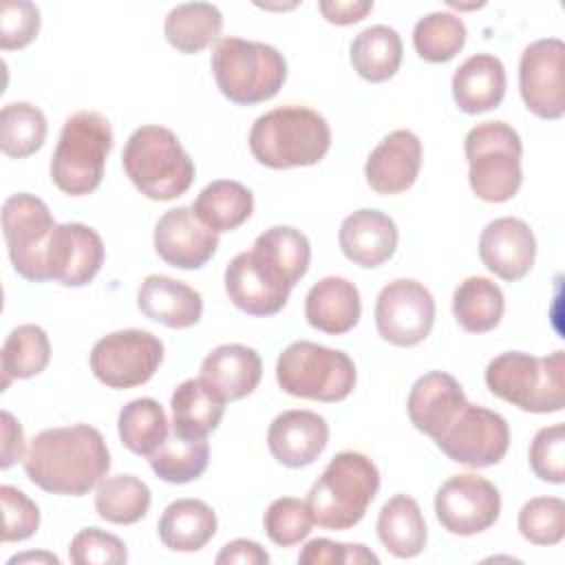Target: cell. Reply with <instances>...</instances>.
Listing matches in <instances>:
<instances>
[{
  "label": "cell",
  "mask_w": 565,
  "mask_h": 565,
  "mask_svg": "<svg viewBox=\"0 0 565 565\" xmlns=\"http://www.w3.org/2000/svg\"><path fill=\"white\" fill-rule=\"evenodd\" d=\"M0 501H2V541H26L40 527V508L18 488L0 486Z\"/></svg>",
  "instance_id": "46"
},
{
  "label": "cell",
  "mask_w": 565,
  "mask_h": 565,
  "mask_svg": "<svg viewBox=\"0 0 565 565\" xmlns=\"http://www.w3.org/2000/svg\"><path fill=\"white\" fill-rule=\"evenodd\" d=\"M399 232L395 221L380 210H358L349 214L338 232L342 254L360 267H380L397 249Z\"/></svg>",
  "instance_id": "23"
},
{
  "label": "cell",
  "mask_w": 565,
  "mask_h": 565,
  "mask_svg": "<svg viewBox=\"0 0 565 565\" xmlns=\"http://www.w3.org/2000/svg\"><path fill=\"white\" fill-rule=\"evenodd\" d=\"M377 536L397 558H413L424 552L428 527L419 503L408 494L391 497L377 516Z\"/></svg>",
  "instance_id": "30"
},
{
  "label": "cell",
  "mask_w": 565,
  "mask_h": 565,
  "mask_svg": "<svg viewBox=\"0 0 565 565\" xmlns=\"http://www.w3.org/2000/svg\"><path fill=\"white\" fill-rule=\"evenodd\" d=\"M501 512V494L492 481L479 475H455L435 494V514L444 530L472 536L492 527Z\"/></svg>",
  "instance_id": "14"
},
{
  "label": "cell",
  "mask_w": 565,
  "mask_h": 565,
  "mask_svg": "<svg viewBox=\"0 0 565 565\" xmlns=\"http://www.w3.org/2000/svg\"><path fill=\"white\" fill-rule=\"evenodd\" d=\"M276 380L294 397L342 402L355 388L358 371L344 351L298 340L278 355Z\"/></svg>",
  "instance_id": "9"
},
{
  "label": "cell",
  "mask_w": 565,
  "mask_h": 565,
  "mask_svg": "<svg viewBox=\"0 0 565 565\" xmlns=\"http://www.w3.org/2000/svg\"><path fill=\"white\" fill-rule=\"evenodd\" d=\"M252 249L265 258L291 289L309 269L311 245L309 238L296 227L274 225L254 241Z\"/></svg>",
  "instance_id": "37"
},
{
  "label": "cell",
  "mask_w": 565,
  "mask_h": 565,
  "mask_svg": "<svg viewBox=\"0 0 565 565\" xmlns=\"http://www.w3.org/2000/svg\"><path fill=\"white\" fill-rule=\"evenodd\" d=\"M223 29V15L212 2H183L170 9L163 35L172 49L192 55L207 49Z\"/></svg>",
  "instance_id": "33"
},
{
  "label": "cell",
  "mask_w": 565,
  "mask_h": 565,
  "mask_svg": "<svg viewBox=\"0 0 565 565\" xmlns=\"http://www.w3.org/2000/svg\"><path fill=\"white\" fill-rule=\"evenodd\" d=\"M435 444L448 459L461 466L488 468L505 457L510 428L499 413L466 402Z\"/></svg>",
  "instance_id": "12"
},
{
  "label": "cell",
  "mask_w": 565,
  "mask_h": 565,
  "mask_svg": "<svg viewBox=\"0 0 565 565\" xmlns=\"http://www.w3.org/2000/svg\"><path fill=\"white\" fill-rule=\"evenodd\" d=\"M110 455L102 433L88 424L38 433L24 455V472L44 492L88 494L108 472Z\"/></svg>",
  "instance_id": "1"
},
{
  "label": "cell",
  "mask_w": 565,
  "mask_h": 565,
  "mask_svg": "<svg viewBox=\"0 0 565 565\" xmlns=\"http://www.w3.org/2000/svg\"><path fill=\"white\" fill-rule=\"evenodd\" d=\"M422 168V141L411 130H393L369 154L364 177L377 194L406 192Z\"/></svg>",
  "instance_id": "20"
},
{
  "label": "cell",
  "mask_w": 565,
  "mask_h": 565,
  "mask_svg": "<svg viewBox=\"0 0 565 565\" xmlns=\"http://www.w3.org/2000/svg\"><path fill=\"white\" fill-rule=\"evenodd\" d=\"M318 9L327 22L347 26V24L364 20V15L373 11V2H369V0H322L318 4Z\"/></svg>",
  "instance_id": "50"
},
{
  "label": "cell",
  "mask_w": 565,
  "mask_h": 565,
  "mask_svg": "<svg viewBox=\"0 0 565 565\" xmlns=\"http://www.w3.org/2000/svg\"><path fill=\"white\" fill-rule=\"evenodd\" d=\"M46 139V117L29 102H11L0 113V148L7 157L24 159L38 152Z\"/></svg>",
  "instance_id": "40"
},
{
  "label": "cell",
  "mask_w": 565,
  "mask_h": 565,
  "mask_svg": "<svg viewBox=\"0 0 565 565\" xmlns=\"http://www.w3.org/2000/svg\"><path fill=\"white\" fill-rule=\"evenodd\" d=\"M148 461L159 479L168 483H190L205 472L210 446L205 437H183L172 430Z\"/></svg>",
  "instance_id": "36"
},
{
  "label": "cell",
  "mask_w": 565,
  "mask_h": 565,
  "mask_svg": "<svg viewBox=\"0 0 565 565\" xmlns=\"http://www.w3.org/2000/svg\"><path fill=\"white\" fill-rule=\"evenodd\" d=\"M225 291L234 307L249 316H274L287 300L291 287L254 249L236 254L225 267Z\"/></svg>",
  "instance_id": "16"
},
{
  "label": "cell",
  "mask_w": 565,
  "mask_h": 565,
  "mask_svg": "<svg viewBox=\"0 0 565 565\" xmlns=\"http://www.w3.org/2000/svg\"><path fill=\"white\" fill-rule=\"evenodd\" d=\"M55 225L49 205L35 194L18 192L2 203V234L11 265L22 278L49 280L44 256Z\"/></svg>",
  "instance_id": "10"
},
{
  "label": "cell",
  "mask_w": 565,
  "mask_h": 565,
  "mask_svg": "<svg viewBox=\"0 0 565 565\" xmlns=\"http://www.w3.org/2000/svg\"><path fill=\"white\" fill-rule=\"evenodd\" d=\"M263 525L271 543L280 547H291L309 536L313 516L307 501H300L296 497H280L269 503L263 516Z\"/></svg>",
  "instance_id": "43"
},
{
  "label": "cell",
  "mask_w": 565,
  "mask_h": 565,
  "mask_svg": "<svg viewBox=\"0 0 565 565\" xmlns=\"http://www.w3.org/2000/svg\"><path fill=\"white\" fill-rule=\"evenodd\" d=\"M24 561H46V563H60V558H57V556H53V554H33V552H29V554H18V556H11V558H9V565H15V563H24Z\"/></svg>",
  "instance_id": "52"
},
{
  "label": "cell",
  "mask_w": 565,
  "mask_h": 565,
  "mask_svg": "<svg viewBox=\"0 0 565 565\" xmlns=\"http://www.w3.org/2000/svg\"><path fill=\"white\" fill-rule=\"evenodd\" d=\"M157 530L168 550L199 552L216 534V514L201 499H177L163 510Z\"/></svg>",
  "instance_id": "29"
},
{
  "label": "cell",
  "mask_w": 565,
  "mask_h": 565,
  "mask_svg": "<svg viewBox=\"0 0 565 565\" xmlns=\"http://www.w3.org/2000/svg\"><path fill=\"white\" fill-rule=\"evenodd\" d=\"M435 324V298L413 278H397L382 287L375 300L377 333L395 347L424 342Z\"/></svg>",
  "instance_id": "13"
},
{
  "label": "cell",
  "mask_w": 565,
  "mask_h": 565,
  "mask_svg": "<svg viewBox=\"0 0 565 565\" xmlns=\"http://www.w3.org/2000/svg\"><path fill=\"white\" fill-rule=\"evenodd\" d=\"M121 163L135 188L152 201H172L194 181V161L179 137L157 124L137 128L121 152Z\"/></svg>",
  "instance_id": "4"
},
{
  "label": "cell",
  "mask_w": 565,
  "mask_h": 565,
  "mask_svg": "<svg viewBox=\"0 0 565 565\" xmlns=\"http://www.w3.org/2000/svg\"><path fill=\"white\" fill-rule=\"evenodd\" d=\"M44 263L49 280L64 287H84L102 269V236L84 223H60L49 238Z\"/></svg>",
  "instance_id": "17"
},
{
  "label": "cell",
  "mask_w": 565,
  "mask_h": 565,
  "mask_svg": "<svg viewBox=\"0 0 565 565\" xmlns=\"http://www.w3.org/2000/svg\"><path fill=\"white\" fill-rule=\"evenodd\" d=\"M212 73L218 90L238 106L271 99L287 79L282 53L265 42L221 38L212 51Z\"/></svg>",
  "instance_id": "6"
},
{
  "label": "cell",
  "mask_w": 565,
  "mask_h": 565,
  "mask_svg": "<svg viewBox=\"0 0 565 565\" xmlns=\"http://www.w3.org/2000/svg\"><path fill=\"white\" fill-rule=\"evenodd\" d=\"M192 212L207 230L216 234L232 232L252 216L254 194L238 181L218 179L199 192Z\"/></svg>",
  "instance_id": "31"
},
{
  "label": "cell",
  "mask_w": 565,
  "mask_h": 565,
  "mask_svg": "<svg viewBox=\"0 0 565 565\" xmlns=\"http://www.w3.org/2000/svg\"><path fill=\"white\" fill-rule=\"evenodd\" d=\"M113 148V128L95 110L71 115L60 132L51 159L53 183L71 196H84L99 188L106 157Z\"/></svg>",
  "instance_id": "7"
},
{
  "label": "cell",
  "mask_w": 565,
  "mask_h": 565,
  "mask_svg": "<svg viewBox=\"0 0 565 565\" xmlns=\"http://www.w3.org/2000/svg\"><path fill=\"white\" fill-rule=\"evenodd\" d=\"M505 95V66L490 53L470 55L452 75V99L459 110L479 115L497 108Z\"/></svg>",
  "instance_id": "27"
},
{
  "label": "cell",
  "mask_w": 565,
  "mask_h": 565,
  "mask_svg": "<svg viewBox=\"0 0 565 565\" xmlns=\"http://www.w3.org/2000/svg\"><path fill=\"white\" fill-rule=\"evenodd\" d=\"M505 311V298L497 282L486 276H468L452 294V313L468 333L492 331Z\"/></svg>",
  "instance_id": "34"
},
{
  "label": "cell",
  "mask_w": 565,
  "mask_h": 565,
  "mask_svg": "<svg viewBox=\"0 0 565 565\" xmlns=\"http://www.w3.org/2000/svg\"><path fill=\"white\" fill-rule=\"evenodd\" d=\"M468 181L472 192L488 203L510 201L523 181V146L519 132L505 121H483L468 130Z\"/></svg>",
  "instance_id": "8"
},
{
  "label": "cell",
  "mask_w": 565,
  "mask_h": 565,
  "mask_svg": "<svg viewBox=\"0 0 565 565\" xmlns=\"http://www.w3.org/2000/svg\"><path fill=\"white\" fill-rule=\"evenodd\" d=\"M201 377L212 384L225 402L252 395L263 377L260 355L245 344H221L201 362Z\"/></svg>",
  "instance_id": "26"
},
{
  "label": "cell",
  "mask_w": 565,
  "mask_h": 565,
  "mask_svg": "<svg viewBox=\"0 0 565 565\" xmlns=\"http://www.w3.org/2000/svg\"><path fill=\"white\" fill-rule=\"evenodd\" d=\"M40 31V9L26 0H7L0 11V49H24Z\"/></svg>",
  "instance_id": "47"
},
{
  "label": "cell",
  "mask_w": 565,
  "mask_h": 565,
  "mask_svg": "<svg viewBox=\"0 0 565 565\" xmlns=\"http://www.w3.org/2000/svg\"><path fill=\"white\" fill-rule=\"evenodd\" d=\"M121 444L141 457H150L168 439V417L152 397H137L119 411L117 419Z\"/></svg>",
  "instance_id": "38"
},
{
  "label": "cell",
  "mask_w": 565,
  "mask_h": 565,
  "mask_svg": "<svg viewBox=\"0 0 565 565\" xmlns=\"http://www.w3.org/2000/svg\"><path fill=\"white\" fill-rule=\"evenodd\" d=\"M402 55V38L393 26L386 24H373L364 29L353 38L349 49L353 71L373 84L391 79L399 71Z\"/></svg>",
  "instance_id": "32"
},
{
  "label": "cell",
  "mask_w": 565,
  "mask_h": 565,
  "mask_svg": "<svg viewBox=\"0 0 565 565\" xmlns=\"http://www.w3.org/2000/svg\"><path fill=\"white\" fill-rule=\"evenodd\" d=\"M519 532L534 545H556L565 536V503L558 497H534L519 510Z\"/></svg>",
  "instance_id": "42"
},
{
  "label": "cell",
  "mask_w": 565,
  "mask_h": 565,
  "mask_svg": "<svg viewBox=\"0 0 565 565\" xmlns=\"http://www.w3.org/2000/svg\"><path fill=\"white\" fill-rule=\"evenodd\" d=\"M362 313L358 287L340 276H327L318 280L305 298L307 322L329 335H342L351 331Z\"/></svg>",
  "instance_id": "25"
},
{
  "label": "cell",
  "mask_w": 565,
  "mask_h": 565,
  "mask_svg": "<svg viewBox=\"0 0 565 565\" xmlns=\"http://www.w3.org/2000/svg\"><path fill=\"white\" fill-rule=\"evenodd\" d=\"M530 468L547 483L565 481V426L552 424L541 428L530 444Z\"/></svg>",
  "instance_id": "45"
},
{
  "label": "cell",
  "mask_w": 565,
  "mask_h": 565,
  "mask_svg": "<svg viewBox=\"0 0 565 565\" xmlns=\"http://www.w3.org/2000/svg\"><path fill=\"white\" fill-rule=\"evenodd\" d=\"M216 563L218 565H265L269 563V554L265 552V547L256 541H247V539H234L230 543H225L221 547V552L216 554Z\"/></svg>",
  "instance_id": "49"
},
{
  "label": "cell",
  "mask_w": 565,
  "mask_h": 565,
  "mask_svg": "<svg viewBox=\"0 0 565 565\" xmlns=\"http://www.w3.org/2000/svg\"><path fill=\"white\" fill-rule=\"evenodd\" d=\"M150 488L135 475L104 477L95 490L97 514L115 525H132L150 510Z\"/></svg>",
  "instance_id": "35"
},
{
  "label": "cell",
  "mask_w": 565,
  "mask_h": 565,
  "mask_svg": "<svg viewBox=\"0 0 565 565\" xmlns=\"http://www.w3.org/2000/svg\"><path fill=\"white\" fill-rule=\"evenodd\" d=\"M466 44V24L448 11H433L417 20L413 29V46L417 55L430 64L452 60Z\"/></svg>",
  "instance_id": "41"
},
{
  "label": "cell",
  "mask_w": 565,
  "mask_h": 565,
  "mask_svg": "<svg viewBox=\"0 0 565 565\" xmlns=\"http://www.w3.org/2000/svg\"><path fill=\"white\" fill-rule=\"evenodd\" d=\"M298 563L302 565H322V563H329V565H362V563H380V558L366 547V545H360V543H335V541H329V539H313L309 541L300 556H298Z\"/></svg>",
  "instance_id": "48"
},
{
  "label": "cell",
  "mask_w": 565,
  "mask_h": 565,
  "mask_svg": "<svg viewBox=\"0 0 565 565\" xmlns=\"http://www.w3.org/2000/svg\"><path fill=\"white\" fill-rule=\"evenodd\" d=\"M380 490V470L362 452H338L311 486L307 505L313 523L327 530L358 525Z\"/></svg>",
  "instance_id": "3"
},
{
  "label": "cell",
  "mask_w": 565,
  "mask_h": 565,
  "mask_svg": "<svg viewBox=\"0 0 565 565\" xmlns=\"http://www.w3.org/2000/svg\"><path fill=\"white\" fill-rule=\"evenodd\" d=\"M486 384L494 397L521 411L558 413L565 406V353L536 358L505 351L488 362Z\"/></svg>",
  "instance_id": "5"
},
{
  "label": "cell",
  "mask_w": 565,
  "mask_h": 565,
  "mask_svg": "<svg viewBox=\"0 0 565 565\" xmlns=\"http://www.w3.org/2000/svg\"><path fill=\"white\" fill-rule=\"evenodd\" d=\"M93 375L110 388L146 384L163 362L161 340L143 329H121L99 338L90 351Z\"/></svg>",
  "instance_id": "11"
},
{
  "label": "cell",
  "mask_w": 565,
  "mask_h": 565,
  "mask_svg": "<svg viewBox=\"0 0 565 565\" xmlns=\"http://www.w3.org/2000/svg\"><path fill=\"white\" fill-rule=\"evenodd\" d=\"M466 402L461 384L450 373L430 371L411 386L406 411L411 424L435 441Z\"/></svg>",
  "instance_id": "22"
},
{
  "label": "cell",
  "mask_w": 565,
  "mask_h": 565,
  "mask_svg": "<svg viewBox=\"0 0 565 565\" xmlns=\"http://www.w3.org/2000/svg\"><path fill=\"white\" fill-rule=\"evenodd\" d=\"M331 148L327 119L307 106H280L260 115L249 130L254 159L274 170L316 166Z\"/></svg>",
  "instance_id": "2"
},
{
  "label": "cell",
  "mask_w": 565,
  "mask_h": 565,
  "mask_svg": "<svg viewBox=\"0 0 565 565\" xmlns=\"http://www.w3.org/2000/svg\"><path fill=\"white\" fill-rule=\"evenodd\" d=\"M216 247L218 234L207 230L192 207H172L157 221L154 252L172 267L199 269L214 256Z\"/></svg>",
  "instance_id": "18"
},
{
  "label": "cell",
  "mask_w": 565,
  "mask_h": 565,
  "mask_svg": "<svg viewBox=\"0 0 565 565\" xmlns=\"http://www.w3.org/2000/svg\"><path fill=\"white\" fill-rule=\"evenodd\" d=\"M565 44L558 38H543L525 46L519 62V90L530 113L541 119L565 115L563 97Z\"/></svg>",
  "instance_id": "15"
},
{
  "label": "cell",
  "mask_w": 565,
  "mask_h": 565,
  "mask_svg": "<svg viewBox=\"0 0 565 565\" xmlns=\"http://www.w3.org/2000/svg\"><path fill=\"white\" fill-rule=\"evenodd\" d=\"M329 441V424L313 411H285L267 430L271 457L287 468L313 463Z\"/></svg>",
  "instance_id": "21"
},
{
  "label": "cell",
  "mask_w": 565,
  "mask_h": 565,
  "mask_svg": "<svg viewBox=\"0 0 565 565\" xmlns=\"http://www.w3.org/2000/svg\"><path fill=\"white\" fill-rule=\"evenodd\" d=\"M68 558L75 565H121L128 561V550L119 536L99 527H84L73 536Z\"/></svg>",
  "instance_id": "44"
},
{
  "label": "cell",
  "mask_w": 565,
  "mask_h": 565,
  "mask_svg": "<svg viewBox=\"0 0 565 565\" xmlns=\"http://www.w3.org/2000/svg\"><path fill=\"white\" fill-rule=\"evenodd\" d=\"M479 258L501 280H521L530 274L536 258L534 232L521 218H494L479 236Z\"/></svg>",
  "instance_id": "19"
},
{
  "label": "cell",
  "mask_w": 565,
  "mask_h": 565,
  "mask_svg": "<svg viewBox=\"0 0 565 565\" xmlns=\"http://www.w3.org/2000/svg\"><path fill=\"white\" fill-rule=\"evenodd\" d=\"M170 408L174 433L183 437H207L223 419L225 397L203 377H194L174 388Z\"/></svg>",
  "instance_id": "28"
},
{
  "label": "cell",
  "mask_w": 565,
  "mask_h": 565,
  "mask_svg": "<svg viewBox=\"0 0 565 565\" xmlns=\"http://www.w3.org/2000/svg\"><path fill=\"white\" fill-rule=\"evenodd\" d=\"M139 311L170 329H188L201 320L203 298L190 285L170 276L150 274L137 291Z\"/></svg>",
  "instance_id": "24"
},
{
  "label": "cell",
  "mask_w": 565,
  "mask_h": 565,
  "mask_svg": "<svg viewBox=\"0 0 565 565\" xmlns=\"http://www.w3.org/2000/svg\"><path fill=\"white\" fill-rule=\"evenodd\" d=\"M2 391L11 380H29L42 373L51 360V342L42 327L20 324L2 344Z\"/></svg>",
  "instance_id": "39"
},
{
  "label": "cell",
  "mask_w": 565,
  "mask_h": 565,
  "mask_svg": "<svg viewBox=\"0 0 565 565\" xmlns=\"http://www.w3.org/2000/svg\"><path fill=\"white\" fill-rule=\"evenodd\" d=\"M24 433L20 422L9 413L2 411V459L0 468H11L15 461L24 459Z\"/></svg>",
  "instance_id": "51"
}]
</instances>
